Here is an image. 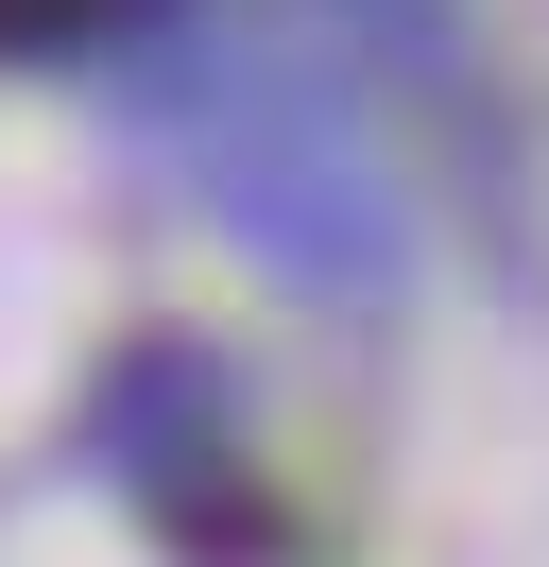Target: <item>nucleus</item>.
Wrapping results in <instances>:
<instances>
[{"label": "nucleus", "instance_id": "nucleus-1", "mask_svg": "<svg viewBox=\"0 0 549 567\" xmlns=\"http://www.w3.org/2000/svg\"><path fill=\"white\" fill-rule=\"evenodd\" d=\"M103 447H121L137 516H155L189 567H258V550H274V498H258V464H240V413H224V379H206L189 344H121V379H103Z\"/></svg>", "mask_w": 549, "mask_h": 567}, {"label": "nucleus", "instance_id": "nucleus-2", "mask_svg": "<svg viewBox=\"0 0 549 567\" xmlns=\"http://www.w3.org/2000/svg\"><path fill=\"white\" fill-rule=\"evenodd\" d=\"M103 18H137V0H0V52H86Z\"/></svg>", "mask_w": 549, "mask_h": 567}]
</instances>
